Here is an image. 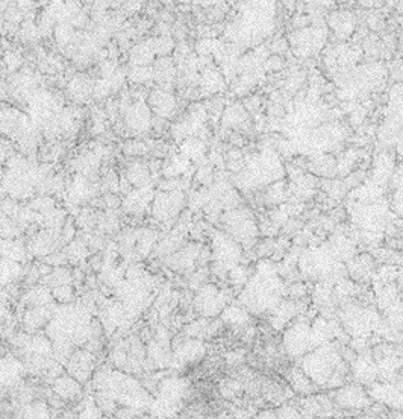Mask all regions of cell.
Here are the masks:
<instances>
[{
	"mask_svg": "<svg viewBox=\"0 0 403 419\" xmlns=\"http://www.w3.org/2000/svg\"><path fill=\"white\" fill-rule=\"evenodd\" d=\"M185 193L181 190H167L159 192L152 204L153 216L161 222L173 220L185 207Z\"/></svg>",
	"mask_w": 403,
	"mask_h": 419,
	"instance_id": "4",
	"label": "cell"
},
{
	"mask_svg": "<svg viewBox=\"0 0 403 419\" xmlns=\"http://www.w3.org/2000/svg\"><path fill=\"white\" fill-rule=\"evenodd\" d=\"M284 175V167L279 161V157L273 151H265L252 158L247 163L246 172L240 176L241 183L247 187L264 186L275 183Z\"/></svg>",
	"mask_w": 403,
	"mask_h": 419,
	"instance_id": "2",
	"label": "cell"
},
{
	"mask_svg": "<svg viewBox=\"0 0 403 419\" xmlns=\"http://www.w3.org/2000/svg\"><path fill=\"white\" fill-rule=\"evenodd\" d=\"M329 24L338 37H349L355 29V17L347 11H337L329 17Z\"/></svg>",
	"mask_w": 403,
	"mask_h": 419,
	"instance_id": "8",
	"label": "cell"
},
{
	"mask_svg": "<svg viewBox=\"0 0 403 419\" xmlns=\"http://www.w3.org/2000/svg\"><path fill=\"white\" fill-rule=\"evenodd\" d=\"M129 179L137 186V187H143L144 184L149 183V170L146 166L135 163L130 169H129Z\"/></svg>",
	"mask_w": 403,
	"mask_h": 419,
	"instance_id": "11",
	"label": "cell"
},
{
	"mask_svg": "<svg viewBox=\"0 0 403 419\" xmlns=\"http://www.w3.org/2000/svg\"><path fill=\"white\" fill-rule=\"evenodd\" d=\"M244 118H246V112L243 111L241 106H229L224 112L223 123L230 128H237L244 122Z\"/></svg>",
	"mask_w": 403,
	"mask_h": 419,
	"instance_id": "9",
	"label": "cell"
},
{
	"mask_svg": "<svg viewBox=\"0 0 403 419\" xmlns=\"http://www.w3.org/2000/svg\"><path fill=\"white\" fill-rule=\"evenodd\" d=\"M176 98L167 92V90H153L149 95V108L152 112H155L158 117H170L176 111Z\"/></svg>",
	"mask_w": 403,
	"mask_h": 419,
	"instance_id": "7",
	"label": "cell"
},
{
	"mask_svg": "<svg viewBox=\"0 0 403 419\" xmlns=\"http://www.w3.org/2000/svg\"><path fill=\"white\" fill-rule=\"evenodd\" d=\"M146 201L141 195V190H135L132 192L127 198H126V204L124 207L127 211L133 213V214H143V211L146 210Z\"/></svg>",
	"mask_w": 403,
	"mask_h": 419,
	"instance_id": "10",
	"label": "cell"
},
{
	"mask_svg": "<svg viewBox=\"0 0 403 419\" xmlns=\"http://www.w3.org/2000/svg\"><path fill=\"white\" fill-rule=\"evenodd\" d=\"M327 38V32L321 26H311L302 27L296 31L290 37V43L293 47V52L299 56H309L315 52H318Z\"/></svg>",
	"mask_w": 403,
	"mask_h": 419,
	"instance_id": "3",
	"label": "cell"
},
{
	"mask_svg": "<svg viewBox=\"0 0 403 419\" xmlns=\"http://www.w3.org/2000/svg\"><path fill=\"white\" fill-rule=\"evenodd\" d=\"M247 6L227 29L230 40L246 46L270 35L276 12L275 3H247Z\"/></svg>",
	"mask_w": 403,
	"mask_h": 419,
	"instance_id": "1",
	"label": "cell"
},
{
	"mask_svg": "<svg viewBox=\"0 0 403 419\" xmlns=\"http://www.w3.org/2000/svg\"><path fill=\"white\" fill-rule=\"evenodd\" d=\"M223 225L227 231L240 238H249L258 231V223L247 208H232L221 216Z\"/></svg>",
	"mask_w": 403,
	"mask_h": 419,
	"instance_id": "5",
	"label": "cell"
},
{
	"mask_svg": "<svg viewBox=\"0 0 403 419\" xmlns=\"http://www.w3.org/2000/svg\"><path fill=\"white\" fill-rule=\"evenodd\" d=\"M124 118L126 125L137 134H144L152 128V111L143 102L129 105Z\"/></svg>",
	"mask_w": 403,
	"mask_h": 419,
	"instance_id": "6",
	"label": "cell"
}]
</instances>
